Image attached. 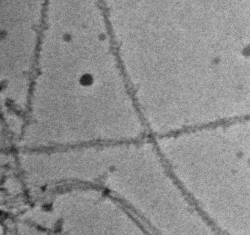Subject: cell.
<instances>
[{
  "instance_id": "6da1fadb",
  "label": "cell",
  "mask_w": 250,
  "mask_h": 235,
  "mask_svg": "<svg viewBox=\"0 0 250 235\" xmlns=\"http://www.w3.org/2000/svg\"><path fill=\"white\" fill-rule=\"evenodd\" d=\"M91 81L92 78L89 76H84L82 79H81V83L84 84V85H85V84L86 85V84L91 83Z\"/></svg>"
}]
</instances>
